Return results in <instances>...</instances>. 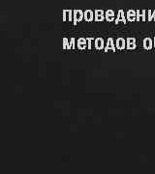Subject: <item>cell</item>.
Here are the masks:
<instances>
[{
    "instance_id": "obj_5",
    "label": "cell",
    "mask_w": 155,
    "mask_h": 174,
    "mask_svg": "<svg viewBox=\"0 0 155 174\" xmlns=\"http://www.w3.org/2000/svg\"><path fill=\"white\" fill-rule=\"evenodd\" d=\"M95 17H94V20L95 22H103V20L106 19L105 17V12L103 10H95Z\"/></svg>"
},
{
    "instance_id": "obj_10",
    "label": "cell",
    "mask_w": 155,
    "mask_h": 174,
    "mask_svg": "<svg viewBox=\"0 0 155 174\" xmlns=\"http://www.w3.org/2000/svg\"><path fill=\"white\" fill-rule=\"evenodd\" d=\"M106 45H105V42L103 38H97V39H95V48L98 50H101L105 48Z\"/></svg>"
},
{
    "instance_id": "obj_18",
    "label": "cell",
    "mask_w": 155,
    "mask_h": 174,
    "mask_svg": "<svg viewBox=\"0 0 155 174\" xmlns=\"http://www.w3.org/2000/svg\"><path fill=\"white\" fill-rule=\"evenodd\" d=\"M86 39H87V44H88V47H87V48H88V50H91V48H92V41L94 39L92 37L86 38Z\"/></svg>"
},
{
    "instance_id": "obj_8",
    "label": "cell",
    "mask_w": 155,
    "mask_h": 174,
    "mask_svg": "<svg viewBox=\"0 0 155 174\" xmlns=\"http://www.w3.org/2000/svg\"><path fill=\"white\" fill-rule=\"evenodd\" d=\"M126 42H127V45H126V48H127V50H135L137 47L135 38L129 37V38H127Z\"/></svg>"
},
{
    "instance_id": "obj_12",
    "label": "cell",
    "mask_w": 155,
    "mask_h": 174,
    "mask_svg": "<svg viewBox=\"0 0 155 174\" xmlns=\"http://www.w3.org/2000/svg\"><path fill=\"white\" fill-rule=\"evenodd\" d=\"M95 17V14H93V11L91 10H85L84 12V20L85 22H93V19Z\"/></svg>"
},
{
    "instance_id": "obj_2",
    "label": "cell",
    "mask_w": 155,
    "mask_h": 174,
    "mask_svg": "<svg viewBox=\"0 0 155 174\" xmlns=\"http://www.w3.org/2000/svg\"><path fill=\"white\" fill-rule=\"evenodd\" d=\"M73 14L74 11L72 10H63L62 12V20L63 22H73Z\"/></svg>"
},
{
    "instance_id": "obj_17",
    "label": "cell",
    "mask_w": 155,
    "mask_h": 174,
    "mask_svg": "<svg viewBox=\"0 0 155 174\" xmlns=\"http://www.w3.org/2000/svg\"><path fill=\"white\" fill-rule=\"evenodd\" d=\"M75 41H76V39L75 38H71L70 39V46H69V50H71V48H75L76 47V46H75Z\"/></svg>"
},
{
    "instance_id": "obj_6",
    "label": "cell",
    "mask_w": 155,
    "mask_h": 174,
    "mask_svg": "<svg viewBox=\"0 0 155 174\" xmlns=\"http://www.w3.org/2000/svg\"><path fill=\"white\" fill-rule=\"evenodd\" d=\"M78 48L79 50H85V48L88 47V44H87V39L86 38H80L78 39Z\"/></svg>"
},
{
    "instance_id": "obj_7",
    "label": "cell",
    "mask_w": 155,
    "mask_h": 174,
    "mask_svg": "<svg viewBox=\"0 0 155 174\" xmlns=\"http://www.w3.org/2000/svg\"><path fill=\"white\" fill-rule=\"evenodd\" d=\"M126 17L124 16V11H123V10H119L118 11V14H117V17H116V19H115V23L116 24H118L119 22H123V23H126L127 22H126Z\"/></svg>"
},
{
    "instance_id": "obj_16",
    "label": "cell",
    "mask_w": 155,
    "mask_h": 174,
    "mask_svg": "<svg viewBox=\"0 0 155 174\" xmlns=\"http://www.w3.org/2000/svg\"><path fill=\"white\" fill-rule=\"evenodd\" d=\"M69 46H70V41L67 39V38H63L62 48L63 50H69Z\"/></svg>"
},
{
    "instance_id": "obj_19",
    "label": "cell",
    "mask_w": 155,
    "mask_h": 174,
    "mask_svg": "<svg viewBox=\"0 0 155 174\" xmlns=\"http://www.w3.org/2000/svg\"><path fill=\"white\" fill-rule=\"evenodd\" d=\"M153 47H155V37H154V40H153Z\"/></svg>"
},
{
    "instance_id": "obj_13",
    "label": "cell",
    "mask_w": 155,
    "mask_h": 174,
    "mask_svg": "<svg viewBox=\"0 0 155 174\" xmlns=\"http://www.w3.org/2000/svg\"><path fill=\"white\" fill-rule=\"evenodd\" d=\"M146 10H143L142 12H140V10H137V22H146Z\"/></svg>"
},
{
    "instance_id": "obj_9",
    "label": "cell",
    "mask_w": 155,
    "mask_h": 174,
    "mask_svg": "<svg viewBox=\"0 0 155 174\" xmlns=\"http://www.w3.org/2000/svg\"><path fill=\"white\" fill-rule=\"evenodd\" d=\"M143 48L144 50H151V48L153 47V41L151 38H144L143 42Z\"/></svg>"
},
{
    "instance_id": "obj_14",
    "label": "cell",
    "mask_w": 155,
    "mask_h": 174,
    "mask_svg": "<svg viewBox=\"0 0 155 174\" xmlns=\"http://www.w3.org/2000/svg\"><path fill=\"white\" fill-rule=\"evenodd\" d=\"M105 17H106V20H107V22H114V10H108V11L105 13Z\"/></svg>"
},
{
    "instance_id": "obj_4",
    "label": "cell",
    "mask_w": 155,
    "mask_h": 174,
    "mask_svg": "<svg viewBox=\"0 0 155 174\" xmlns=\"http://www.w3.org/2000/svg\"><path fill=\"white\" fill-rule=\"evenodd\" d=\"M104 50H105V52H108L109 50H112V51H115L116 50L114 42V39H112V38H109V39H108L107 45H106Z\"/></svg>"
},
{
    "instance_id": "obj_11",
    "label": "cell",
    "mask_w": 155,
    "mask_h": 174,
    "mask_svg": "<svg viewBox=\"0 0 155 174\" xmlns=\"http://www.w3.org/2000/svg\"><path fill=\"white\" fill-rule=\"evenodd\" d=\"M126 19H127L128 22H135V20H137V11L129 10L126 13Z\"/></svg>"
},
{
    "instance_id": "obj_3",
    "label": "cell",
    "mask_w": 155,
    "mask_h": 174,
    "mask_svg": "<svg viewBox=\"0 0 155 174\" xmlns=\"http://www.w3.org/2000/svg\"><path fill=\"white\" fill-rule=\"evenodd\" d=\"M126 45H127V42L122 37H119L116 39V48L119 50H123L124 48H126Z\"/></svg>"
},
{
    "instance_id": "obj_1",
    "label": "cell",
    "mask_w": 155,
    "mask_h": 174,
    "mask_svg": "<svg viewBox=\"0 0 155 174\" xmlns=\"http://www.w3.org/2000/svg\"><path fill=\"white\" fill-rule=\"evenodd\" d=\"M83 19H84V12H83L82 10H74V14H73L74 25H77V23L82 22Z\"/></svg>"
},
{
    "instance_id": "obj_15",
    "label": "cell",
    "mask_w": 155,
    "mask_h": 174,
    "mask_svg": "<svg viewBox=\"0 0 155 174\" xmlns=\"http://www.w3.org/2000/svg\"><path fill=\"white\" fill-rule=\"evenodd\" d=\"M151 20H155V10L154 11H151V10L147 11V22H151Z\"/></svg>"
}]
</instances>
